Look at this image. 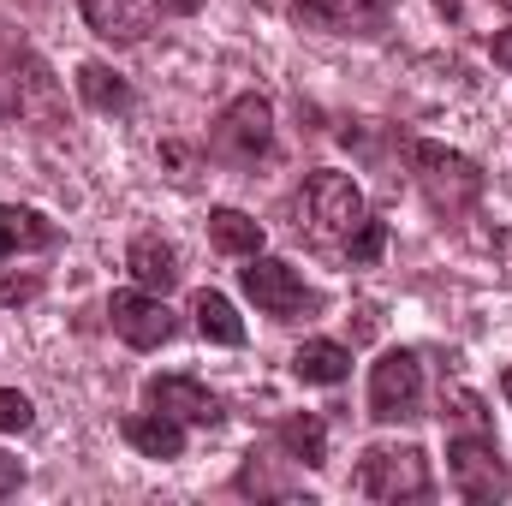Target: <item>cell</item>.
I'll use <instances>...</instances> for the list:
<instances>
[{
    "label": "cell",
    "mask_w": 512,
    "mask_h": 506,
    "mask_svg": "<svg viewBox=\"0 0 512 506\" xmlns=\"http://www.w3.org/2000/svg\"><path fill=\"white\" fill-rule=\"evenodd\" d=\"M304 215H310V233L316 239H346L370 209H364V191H358L352 173L322 167V173L304 179Z\"/></svg>",
    "instance_id": "cell-1"
},
{
    "label": "cell",
    "mask_w": 512,
    "mask_h": 506,
    "mask_svg": "<svg viewBox=\"0 0 512 506\" xmlns=\"http://www.w3.org/2000/svg\"><path fill=\"white\" fill-rule=\"evenodd\" d=\"M358 489L370 501H423L435 483H429V459L417 447H370L358 465Z\"/></svg>",
    "instance_id": "cell-2"
},
{
    "label": "cell",
    "mask_w": 512,
    "mask_h": 506,
    "mask_svg": "<svg viewBox=\"0 0 512 506\" xmlns=\"http://www.w3.org/2000/svg\"><path fill=\"white\" fill-rule=\"evenodd\" d=\"M251 268H239V286H245V298H251L256 310H268V316H298V310H310L316 304V292L298 280V268L292 262H280V256H245Z\"/></svg>",
    "instance_id": "cell-3"
},
{
    "label": "cell",
    "mask_w": 512,
    "mask_h": 506,
    "mask_svg": "<svg viewBox=\"0 0 512 506\" xmlns=\"http://www.w3.org/2000/svg\"><path fill=\"white\" fill-rule=\"evenodd\" d=\"M268 137H274V108L262 102V96H239L215 131H209V149L221 155V161H233V167H251L256 155L268 149Z\"/></svg>",
    "instance_id": "cell-4"
},
{
    "label": "cell",
    "mask_w": 512,
    "mask_h": 506,
    "mask_svg": "<svg viewBox=\"0 0 512 506\" xmlns=\"http://www.w3.org/2000/svg\"><path fill=\"white\" fill-rule=\"evenodd\" d=\"M447 471H453V483H459L465 501H501L512 489L507 465H501V453H495L489 435H459V441H447Z\"/></svg>",
    "instance_id": "cell-5"
},
{
    "label": "cell",
    "mask_w": 512,
    "mask_h": 506,
    "mask_svg": "<svg viewBox=\"0 0 512 506\" xmlns=\"http://www.w3.org/2000/svg\"><path fill=\"white\" fill-rule=\"evenodd\" d=\"M423 405V364L411 352H387L370 370V417L376 423H405Z\"/></svg>",
    "instance_id": "cell-6"
},
{
    "label": "cell",
    "mask_w": 512,
    "mask_h": 506,
    "mask_svg": "<svg viewBox=\"0 0 512 506\" xmlns=\"http://www.w3.org/2000/svg\"><path fill=\"white\" fill-rule=\"evenodd\" d=\"M411 161H417V173H423V185H429V197H435V203H447V209L477 203L483 173H477V161H471V155L441 149V143H417V149H411Z\"/></svg>",
    "instance_id": "cell-7"
},
{
    "label": "cell",
    "mask_w": 512,
    "mask_h": 506,
    "mask_svg": "<svg viewBox=\"0 0 512 506\" xmlns=\"http://www.w3.org/2000/svg\"><path fill=\"white\" fill-rule=\"evenodd\" d=\"M108 322H114V334L126 340L131 352H155V346H167L173 328H179L161 292H114Z\"/></svg>",
    "instance_id": "cell-8"
},
{
    "label": "cell",
    "mask_w": 512,
    "mask_h": 506,
    "mask_svg": "<svg viewBox=\"0 0 512 506\" xmlns=\"http://www.w3.org/2000/svg\"><path fill=\"white\" fill-rule=\"evenodd\" d=\"M143 399H149V411H167V417H179V423H203V429L221 423V399L191 376H149Z\"/></svg>",
    "instance_id": "cell-9"
},
{
    "label": "cell",
    "mask_w": 512,
    "mask_h": 506,
    "mask_svg": "<svg viewBox=\"0 0 512 506\" xmlns=\"http://www.w3.org/2000/svg\"><path fill=\"white\" fill-rule=\"evenodd\" d=\"M126 268L143 292H161V298H167V292L179 286V251H173L161 233H137L131 251H126Z\"/></svg>",
    "instance_id": "cell-10"
},
{
    "label": "cell",
    "mask_w": 512,
    "mask_h": 506,
    "mask_svg": "<svg viewBox=\"0 0 512 506\" xmlns=\"http://www.w3.org/2000/svg\"><path fill=\"white\" fill-rule=\"evenodd\" d=\"M84 24L102 36V42H143L149 36V0H84Z\"/></svg>",
    "instance_id": "cell-11"
},
{
    "label": "cell",
    "mask_w": 512,
    "mask_h": 506,
    "mask_svg": "<svg viewBox=\"0 0 512 506\" xmlns=\"http://www.w3.org/2000/svg\"><path fill=\"white\" fill-rule=\"evenodd\" d=\"M126 441L143 459H179L185 453V423L167 417V411H137V417H126Z\"/></svg>",
    "instance_id": "cell-12"
},
{
    "label": "cell",
    "mask_w": 512,
    "mask_h": 506,
    "mask_svg": "<svg viewBox=\"0 0 512 506\" xmlns=\"http://www.w3.org/2000/svg\"><path fill=\"white\" fill-rule=\"evenodd\" d=\"M304 18L316 24H334V30H358V36H376L387 18V0H298Z\"/></svg>",
    "instance_id": "cell-13"
},
{
    "label": "cell",
    "mask_w": 512,
    "mask_h": 506,
    "mask_svg": "<svg viewBox=\"0 0 512 506\" xmlns=\"http://www.w3.org/2000/svg\"><path fill=\"white\" fill-rule=\"evenodd\" d=\"M292 376L316 381V387H334V381L352 376V352L334 346V340H304V346L292 352Z\"/></svg>",
    "instance_id": "cell-14"
},
{
    "label": "cell",
    "mask_w": 512,
    "mask_h": 506,
    "mask_svg": "<svg viewBox=\"0 0 512 506\" xmlns=\"http://www.w3.org/2000/svg\"><path fill=\"white\" fill-rule=\"evenodd\" d=\"M54 245V227L36 215V209H12V203H0V262L18 251H48Z\"/></svg>",
    "instance_id": "cell-15"
},
{
    "label": "cell",
    "mask_w": 512,
    "mask_h": 506,
    "mask_svg": "<svg viewBox=\"0 0 512 506\" xmlns=\"http://www.w3.org/2000/svg\"><path fill=\"white\" fill-rule=\"evenodd\" d=\"M78 96H84L96 114H126L131 108V84L114 72V66H102V60L78 66Z\"/></svg>",
    "instance_id": "cell-16"
},
{
    "label": "cell",
    "mask_w": 512,
    "mask_h": 506,
    "mask_svg": "<svg viewBox=\"0 0 512 506\" xmlns=\"http://www.w3.org/2000/svg\"><path fill=\"white\" fill-rule=\"evenodd\" d=\"M191 316H197V334H203V340H215V346H245V322H239V310H233L221 292H197V298H191Z\"/></svg>",
    "instance_id": "cell-17"
},
{
    "label": "cell",
    "mask_w": 512,
    "mask_h": 506,
    "mask_svg": "<svg viewBox=\"0 0 512 506\" xmlns=\"http://www.w3.org/2000/svg\"><path fill=\"white\" fill-rule=\"evenodd\" d=\"M209 239H215V251H227V256H256L262 251V221H251L245 209H215L209 215Z\"/></svg>",
    "instance_id": "cell-18"
},
{
    "label": "cell",
    "mask_w": 512,
    "mask_h": 506,
    "mask_svg": "<svg viewBox=\"0 0 512 506\" xmlns=\"http://www.w3.org/2000/svg\"><path fill=\"white\" fill-rule=\"evenodd\" d=\"M274 435H280V447H286L298 465H310V471L328 465V429H322V417H286Z\"/></svg>",
    "instance_id": "cell-19"
},
{
    "label": "cell",
    "mask_w": 512,
    "mask_h": 506,
    "mask_svg": "<svg viewBox=\"0 0 512 506\" xmlns=\"http://www.w3.org/2000/svg\"><path fill=\"white\" fill-rule=\"evenodd\" d=\"M24 66H30V54H12V48L0 42V120L18 114V96H24V78H18V72H24Z\"/></svg>",
    "instance_id": "cell-20"
},
{
    "label": "cell",
    "mask_w": 512,
    "mask_h": 506,
    "mask_svg": "<svg viewBox=\"0 0 512 506\" xmlns=\"http://www.w3.org/2000/svg\"><path fill=\"white\" fill-rule=\"evenodd\" d=\"M382 251H387V221H370V215H364V221L346 233V256H352V262H376Z\"/></svg>",
    "instance_id": "cell-21"
},
{
    "label": "cell",
    "mask_w": 512,
    "mask_h": 506,
    "mask_svg": "<svg viewBox=\"0 0 512 506\" xmlns=\"http://www.w3.org/2000/svg\"><path fill=\"white\" fill-rule=\"evenodd\" d=\"M30 423H36V405H30L18 387H0V429L18 435V429H30Z\"/></svg>",
    "instance_id": "cell-22"
},
{
    "label": "cell",
    "mask_w": 512,
    "mask_h": 506,
    "mask_svg": "<svg viewBox=\"0 0 512 506\" xmlns=\"http://www.w3.org/2000/svg\"><path fill=\"white\" fill-rule=\"evenodd\" d=\"M36 292H42V280H0V304H24Z\"/></svg>",
    "instance_id": "cell-23"
},
{
    "label": "cell",
    "mask_w": 512,
    "mask_h": 506,
    "mask_svg": "<svg viewBox=\"0 0 512 506\" xmlns=\"http://www.w3.org/2000/svg\"><path fill=\"white\" fill-rule=\"evenodd\" d=\"M18 483H24V465H18V459H6V453H0V501H6V495H12V489H18Z\"/></svg>",
    "instance_id": "cell-24"
},
{
    "label": "cell",
    "mask_w": 512,
    "mask_h": 506,
    "mask_svg": "<svg viewBox=\"0 0 512 506\" xmlns=\"http://www.w3.org/2000/svg\"><path fill=\"white\" fill-rule=\"evenodd\" d=\"M161 12H173V18H191V12H203V0H155Z\"/></svg>",
    "instance_id": "cell-25"
},
{
    "label": "cell",
    "mask_w": 512,
    "mask_h": 506,
    "mask_svg": "<svg viewBox=\"0 0 512 506\" xmlns=\"http://www.w3.org/2000/svg\"><path fill=\"white\" fill-rule=\"evenodd\" d=\"M489 48H495V66H507V72H512V30H501Z\"/></svg>",
    "instance_id": "cell-26"
},
{
    "label": "cell",
    "mask_w": 512,
    "mask_h": 506,
    "mask_svg": "<svg viewBox=\"0 0 512 506\" xmlns=\"http://www.w3.org/2000/svg\"><path fill=\"white\" fill-rule=\"evenodd\" d=\"M501 393H507V405H512V370H507V376H501Z\"/></svg>",
    "instance_id": "cell-27"
}]
</instances>
